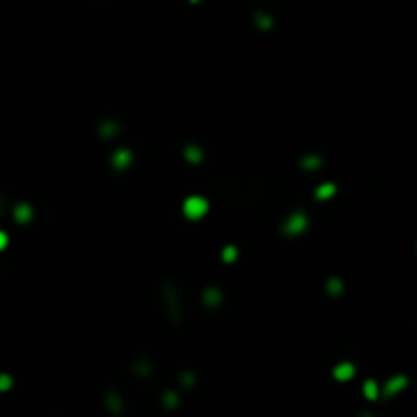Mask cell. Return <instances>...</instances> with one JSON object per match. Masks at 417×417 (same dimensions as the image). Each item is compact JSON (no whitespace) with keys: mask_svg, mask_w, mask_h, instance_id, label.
Returning <instances> with one entry per match:
<instances>
[{"mask_svg":"<svg viewBox=\"0 0 417 417\" xmlns=\"http://www.w3.org/2000/svg\"><path fill=\"white\" fill-rule=\"evenodd\" d=\"M255 23H257V27H259L261 31H269V29H273V25H275V21H273L269 14H262V12H259V14L255 16Z\"/></svg>","mask_w":417,"mask_h":417,"instance_id":"2e32d148","label":"cell"},{"mask_svg":"<svg viewBox=\"0 0 417 417\" xmlns=\"http://www.w3.org/2000/svg\"><path fill=\"white\" fill-rule=\"evenodd\" d=\"M189 2H192V4H198V2H200V0H189Z\"/></svg>","mask_w":417,"mask_h":417,"instance_id":"603a6c76","label":"cell"},{"mask_svg":"<svg viewBox=\"0 0 417 417\" xmlns=\"http://www.w3.org/2000/svg\"><path fill=\"white\" fill-rule=\"evenodd\" d=\"M409 385V378L405 374H395L385 383V397H395L401 391H405Z\"/></svg>","mask_w":417,"mask_h":417,"instance_id":"3957f363","label":"cell"},{"mask_svg":"<svg viewBox=\"0 0 417 417\" xmlns=\"http://www.w3.org/2000/svg\"><path fill=\"white\" fill-rule=\"evenodd\" d=\"M6 244H8V236H6V232H2V230H0V251H4V249H6Z\"/></svg>","mask_w":417,"mask_h":417,"instance_id":"7402d4cb","label":"cell"},{"mask_svg":"<svg viewBox=\"0 0 417 417\" xmlns=\"http://www.w3.org/2000/svg\"><path fill=\"white\" fill-rule=\"evenodd\" d=\"M167 306H169V313L173 319H179V301H177V295L173 291L171 295V289H167Z\"/></svg>","mask_w":417,"mask_h":417,"instance_id":"4fadbf2b","label":"cell"},{"mask_svg":"<svg viewBox=\"0 0 417 417\" xmlns=\"http://www.w3.org/2000/svg\"><path fill=\"white\" fill-rule=\"evenodd\" d=\"M183 155H185V161H189V163H194V165H198L200 161H202V149L200 147H196V145H187L185 149H183Z\"/></svg>","mask_w":417,"mask_h":417,"instance_id":"9c48e42d","label":"cell"},{"mask_svg":"<svg viewBox=\"0 0 417 417\" xmlns=\"http://www.w3.org/2000/svg\"><path fill=\"white\" fill-rule=\"evenodd\" d=\"M306 228H308V216L304 212H293L287 218V222L283 224V234H287V236H299V234L306 232Z\"/></svg>","mask_w":417,"mask_h":417,"instance_id":"7a4b0ae2","label":"cell"},{"mask_svg":"<svg viewBox=\"0 0 417 417\" xmlns=\"http://www.w3.org/2000/svg\"><path fill=\"white\" fill-rule=\"evenodd\" d=\"M326 291L330 293V295H340L342 291H344V283H342V279H338V277H330L328 279V283H326Z\"/></svg>","mask_w":417,"mask_h":417,"instance_id":"8fae6325","label":"cell"},{"mask_svg":"<svg viewBox=\"0 0 417 417\" xmlns=\"http://www.w3.org/2000/svg\"><path fill=\"white\" fill-rule=\"evenodd\" d=\"M332 196H336V185L334 183H321L315 189V198L317 200H330Z\"/></svg>","mask_w":417,"mask_h":417,"instance_id":"30bf717a","label":"cell"},{"mask_svg":"<svg viewBox=\"0 0 417 417\" xmlns=\"http://www.w3.org/2000/svg\"><path fill=\"white\" fill-rule=\"evenodd\" d=\"M236 259H238V249L236 247L228 244V247L222 249V261L224 262H234Z\"/></svg>","mask_w":417,"mask_h":417,"instance_id":"e0dca14e","label":"cell"},{"mask_svg":"<svg viewBox=\"0 0 417 417\" xmlns=\"http://www.w3.org/2000/svg\"><path fill=\"white\" fill-rule=\"evenodd\" d=\"M106 407L112 411V413H120L122 411V401L116 393H108L106 395Z\"/></svg>","mask_w":417,"mask_h":417,"instance_id":"7c38bea8","label":"cell"},{"mask_svg":"<svg viewBox=\"0 0 417 417\" xmlns=\"http://www.w3.org/2000/svg\"><path fill=\"white\" fill-rule=\"evenodd\" d=\"M354 376V365L352 363H340L334 366V378L340 383H346Z\"/></svg>","mask_w":417,"mask_h":417,"instance_id":"5b68a950","label":"cell"},{"mask_svg":"<svg viewBox=\"0 0 417 417\" xmlns=\"http://www.w3.org/2000/svg\"><path fill=\"white\" fill-rule=\"evenodd\" d=\"M181 383H183L185 387H192V385L196 383V376H194V372H183V374H181Z\"/></svg>","mask_w":417,"mask_h":417,"instance_id":"44dd1931","label":"cell"},{"mask_svg":"<svg viewBox=\"0 0 417 417\" xmlns=\"http://www.w3.org/2000/svg\"><path fill=\"white\" fill-rule=\"evenodd\" d=\"M202 299H204V304H206L208 308H218V306L222 304V293H220L216 287H208V289L204 291Z\"/></svg>","mask_w":417,"mask_h":417,"instance_id":"52a82bcc","label":"cell"},{"mask_svg":"<svg viewBox=\"0 0 417 417\" xmlns=\"http://www.w3.org/2000/svg\"><path fill=\"white\" fill-rule=\"evenodd\" d=\"M12 214H14V220H16L18 224H27V222L33 220V208H31L29 204H18V206H14Z\"/></svg>","mask_w":417,"mask_h":417,"instance_id":"8992f818","label":"cell"},{"mask_svg":"<svg viewBox=\"0 0 417 417\" xmlns=\"http://www.w3.org/2000/svg\"><path fill=\"white\" fill-rule=\"evenodd\" d=\"M208 200L202 198V196H189L185 202H183V216L192 222H198L202 220L206 214H208Z\"/></svg>","mask_w":417,"mask_h":417,"instance_id":"6da1fadb","label":"cell"},{"mask_svg":"<svg viewBox=\"0 0 417 417\" xmlns=\"http://www.w3.org/2000/svg\"><path fill=\"white\" fill-rule=\"evenodd\" d=\"M10 387H12V376L6 374V372H2V374H0V393L8 391Z\"/></svg>","mask_w":417,"mask_h":417,"instance_id":"d6986e66","label":"cell"},{"mask_svg":"<svg viewBox=\"0 0 417 417\" xmlns=\"http://www.w3.org/2000/svg\"><path fill=\"white\" fill-rule=\"evenodd\" d=\"M363 395L368 401H376L378 399V385L374 381H366L365 387H363Z\"/></svg>","mask_w":417,"mask_h":417,"instance_id":"5bb4252c","label":"cell"},{"mask_svg":"<svg viewBox=\"0 0 417 417\" xmlns=\"http://www.w3.org/2000/svg\"><path fill=\"white\" fill-rule=\"evenodd\" d=\"M301 167L304 169H308V171H315V169H319L321 167V157L317 155H308L301 159Z\"/></svg>","mask_w":417,"mask_h":417,"instance_id":"9a60e30c","label":"cell"},{"mask_svg":"<svg viewBox=\"0 0 417 417\" xmlns=\"http://www.w3.org/2000/svg\"><path fill=\"white\" fill-rule=\"evenodd\" d=\"M135 372H137V374H141V376H147V374L151 372V366L147 365L145 361H139V363L135 365Z\"/></svg>","mask_w":417,"mask_h":417,"instance_id":"ffe728a7","label":"cell"},{"mask_svg":"<svg viewBox=\"0 0 417 417\" xmlns=\"http://www.w3.org/2000/svg\"><path fill=\"white\" fill-rule=\"evenodd\" d=\"M118 130H120V126H118L116 122H112V120H106V122H102V124H100V128H98V132H100V137H102V139H112L114 135H118Z\"/></svg>","mask_w":417,"mask_h":417,"instance_id":"ba28073f","label":"cell"},{"mask_svg":"<svg viewBox=\"0 0 417 417\" xmlns=\"http://www.w3.org/2000/svg\"><path fill=\"white\" fill-rule=\"evenodd\" d=\"M112 167L116 169V171H124V169H128V165L132 163V153L128 151V149H124V147H120V149H116L114 153H112Z\"/></svg>","mask_w":417,"mask_h":417,"instance_id":"277c9868","label":"cell"},{"mask_svg":"<svg viewBox=\"0 0 417 417\" xmlns=\"http://www.w3.org/2000/svg\"><path fill=\"white\" fill-rule=\"evenodd\" d=\"M163 405H165L167 409L177 407V405H179V395H177V393H173V391H167V393L163 395Z\"/></svg>","mask_w":417,"mask_h":417,"instance_id":"ac0fdd59","label":"cell"}]
</instances>
